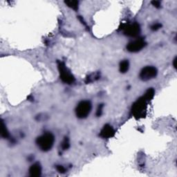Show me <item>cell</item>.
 Instances as JSON below:
<instances>
[{
	"mask_svg": "<svg viewBox=\"0 0 177 177\" xmlns=\"http://www.w3.org/2000/svg\"><path fill=\"white\" fill-rule=\"evenodd\" d=\"M147 102L148 101L142 96L138 98L132 107V114L136 119L145 118L147 115Z\"/></svg>",
	"mask_w": 177,
	"mask_h": 177,
	"instance_id": "obj_1",
	"label": "cell"
},
{
	"mask_svg": "<svg viewBox=\"0 0 177 177\" xmlns=\"http://www.w3.org/2000/svg\"><path fill=\"white\" fill-rule=\"evenodd\" d=\"M55 136L52 133L46 132L36 139V144L39 148L43 152L51 150L54 145Z\"/></svg>",
	"mask_w": 177,
	"mask_h": 177,
	"instance_id": "obj_2",
	"label": "cell"
},
{
	"mask_svg": "<svg viewBox=\"0 0 177 177\" xmlns=\"http://www.w3.org/2000/svg\"><path fill=\"white\" fill-rule=\"evenodd\" d=\"M58 68L60 77L62 81L66 84H71L75 82V77L72 75L69 69L66 67L65 64L61 61H58Z\"/></svg>",
	"mask_w": 177,
	"mask_h": 177,
	"instance_id": "obj_3",
	"label": "cell"
},
{
	"mask_svg": "<svg viewBox=\"0 0 177 177\" xmlns=\"http://www.w3.org/2000/svg\"><path fill=\"white\" fill-rule=\"evenodd\" d=\"M92 105L90 101L82 100L77 104L75 108V114L78 118H86L91 113Z\"/></svg>",
	"mask_w": 177,
	"mask_h": 177,
	"instance_id": "obj_4",
	"label": "cell"
},
{
	"mask_svg": "<svg viewBox=\"0 0 177 177\" xmlns=\"http://www.w3.org/2000/svg\"><path fill=\"white\" fill-rule=\"evenodd\" d=\"M121 29L123 30L125 36L132 37V38L138 37L141 33V27L136 22H133L131 24H124L122 25Z\"/></svg>",
	"mask_w": 177,
	"mask_h": 177,
	"instance_id": "obj_5",
	"label": "cell"
},
{
	"mask_svg": "<svg viewBox=\"0 0 177 177\" xmlns=\"http://www.w3.org/2000/svg\"><path fill=\"white\" fill-rule=\"evenodd\" d=\"M158 71L154 66H147L144 67L139 74L140 79L143 81H148L154 78L157 75Z\"/></svg>",
	"mask_w": 177,
	"mask_h": 177,
	"instance_id": "obj_6",
	"label": "cell"
},
{
	"mask_svg": "<svg viewBox=\"0 0 177 177\" xmlns=\"http://www.w3.org/2000/svg\"><path fill=\"white\" fill-rule=\"evenodd\" d=\"M145 46H146V42L144 40V39L138 38L137 40L130 42L127 44V50L129 52L136 53L141 51Z\"/></svg>",
	"mask_w": 177,
	"mask_h": 177,
	"instance_id": "obj_7",
	"label": "cell"
},
{
	"mask_svg": "<svg viewBox=\"0 0 177 177\" xmlns=\"http://www.w3.org/2000/svg\"><path fill=\"white\" fill-rule=\"evenodd\" d=\"M114 135H115V130L113 127L109 124L105 125L100 132V136L105 139L112 138Z\"/></svg>",
	"mask_w": 177,
	"mask_h": 177,
	"instance_id": "obj_8",
	"label": "cell"
},
{
	"mask_svg": "<svg viewBox=\"0 0 177 177\" xmlns=\"http://www.w3.org/2000/svg\"><path fill=\"white\" fill-rule=\"evenodd\" d=\"M29 175L33 177L40 176L42 174V167L39 163H36L31 166L29 170Z\"/></svg>",
	"mask_w": 177,
	"mask_h": 177,
	"instance_id": "obj_9",
	"label": "cell"
},
{
	"mask_svg": "<svg viewBox=\"0 0 177 177\" xmlns=\"http://www.w3.org/2000/svg\"><path fill=\"white\" fill-rule=\"evenodd\" d=\"M129 68H130V62H129L128 60H123L121 62L119 69L122 73H125L128 71Z\"/></svg>",
	"mask_w": 177,
	"mask_h": 177,
	"instance_id": "obj_10",
	"label": "cell"
},
{
	"mask_svg": "<svg viewBox=\"0 0 177 177\" xmlns=\"http://www.w3.org/2000/svg\"><path fill=\"white\" fill-rule=\"evenodd\" d=\"M154 94H155L154 89L153 88H149V89L147 90V91L145 92V94H144L143 96L145 97V98L146 99L148 102H149V101H150L151 100L154 98Z\"/></svg>",
	"mask_w": 177,
	"mask_h": 177,
	"instance_id": "obj_11",
	"label": "cell"
},
{
	"mask_svg": "<svg viewBox=\"0 0 177 177\" xmlns=\"http://www.w3.org/2000/svg\"><path fill=\"white\" fill-rule=\"evenodd\" d=\"M64 3L67 5L68 7L71 8L74 10H77L78 9L79 2L77 1H66Z\"/></svg>",
	"mask_w": 177,
	"mask_h": 177,
	"instance_id": "obj_12",
	"label": "cell"
},
{
	"mask_svg": "<svg viewBox=\"0 0 177 177\" xmlns=\"http://www.w3.org/2000/svg\"><path fill=\"white\" fill-rule=\"evenodd\" d=\"M1 136L4 138H8L9 136V133L8 131L7 130L6 126L4 125L3 122H1Z\"/></svg>",
	"mask_w": 177,
	"mask_h": 177,
	"instance_id": "obj_13",
	"label": "cell"
},
{
	"mask_svg": "<svg viewBox=\"0 0 177 177\" xmlns=\"http://www.w3.org/2000/svg\"><path fill=\"white\" fill-rule=\"evenodd\" d=\"M69 147H70V142L69 138L65 137L63 140V141H62V143H61V147H62V150H66V149L69 148Z\"/></svg>",
	"mask_w": 177,
	"mask_h": 177,
	"instance_id": "obj_14",
	"label": "cell"
},
{
	"mask_svg": "<svg viewBox=\"0 0 177 177\" xmlns=\"http://www.w3.org/2000/svg\"><path fill=\"white\" fill-rule=\"evenodd\" d=\"M98 79H99V74L98 73H95V74H92L86 77V82L88 83V82H93V81L96 80Z\"/></svg>",
	"mask_w": 177,
	"mask_h": 177,
	"instance_id": "obj_15",
	"label": "cell"
},
{
	"mask_svg": "<svg viewBox=\"0 0 177 177\" xmlns=\"http://www.w3.org/2000/svg\"><path fill=\"white\" fill-rule=\"evenodd\" d=\"M103 105H99L98 107L97 111H96V116H100L102 114V109H103Z\"/></svg>",
	"mask_w": 177,
	"mask_h": 177,
	"instance_id": "obj_16",
	"label": "cell"
},
{
	"mask_svg": "<svg viewBox=\"0 0 177 177\" xmlns=\"http://www.w3.org/2000/svg\"><path fill=\"white\" fill-rule=\"evenodd\" d=\"M162 25L160 24L159 23H156V24H154V25H152V26H151V29H152V31H158V29H160V28H161Z\"/></svg>",
	"mask_w": 177,
	"mask_h": 177,
	"instance_id": "obj_17",
	"label": "cell"
},
{
	"mask_svg": "<svg viewBox=\"0 0 177 177\" xmlns=\"http://www.w3.org/2000/svg\"><path fill=\"white\" fill-rule=\"evenodd\" d=\"M56 169L58 172L60 173H64L65 172V168L62 165H57Z\"/></svg>",
	"mask_w": 177,
	"mask_h": 177,
	"instance_id": "obj_18",
	"label": "cell"
},
{
	"mask_svg": "<svg viewBox=\"0 0 177 177\" xmlns=\"http://www.w3.org/2000/svg\"><path fill=\"white\" fill-rule=\"evenodd\" d=\"M152 3L153 4V6H154L156 8H160V2L158 1H152Z\"/></svg>",
	"mask_w": 177,
	"mask_h": 177,
	"instance_id": "obj_19",
	"label": "cell"
},
{
	"mask_svg": "<svg viewBox=\"0 0 177 177\" xmlns=\"http://www.w3.org/2000/svg\"><path fill=\"white\" fill-rule=\"evenodd\" d=\"M176 58H175L174 61H173V66H174V67L175 68V69H176Z\"/></svg>",
	"mask_w": 177,
	"mask_h": 177,
	"instance_id": "obj_20",
	"label": "cell"
}]
</instances>
